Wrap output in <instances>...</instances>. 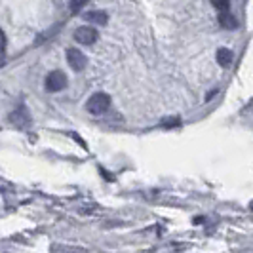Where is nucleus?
Returning <instances> with one entry per match:
<instances>
[{
    "label": "nucleus",
    "mask_w": 253,
    "mask_h": 253,
    "mask_svg": "<svg viewBox=\"0 0 253 253\" xmlns=\"http://www.w3.org/2000/svg\"><path fill=\"white\" fill-rule=\"evenodd\" d=\"M84 17H86V21L95 23V25H105L109 21V15L105 12H101V10H91V12L84 13Z\"/></svg>",
    "instance_id": "obj_6"
},
{
    "label": "nucleus",
    "mask_w": 253,
    "mask_h": 253,
    "mask_svg": "<svg viewBox=\"0 0 253 253\" xmlns=\"http://www.w3.org/2000/svg\"><path fill=\"white\" fill-rule=\"evenodd\" d=\"M217 93H219V89H213L211 93H208V97H206V99H208V101H210V99H213V97H215Z\"/></svg>",
    "instance_id": "obj_10"
},
{
    "label": "nucleus",
    "mask_w": 253,
    "mask_h": 253,
    "mask_svg": "<svg viewBox=\"0 0 253 253\" xmlns=\"http://www.w3.org/2000/svg\"><path fill=\"white\" fill-rule=\"evenodd\" d=\"M69 80H67V75L61 73V71H51L50 75L46 76L44 80V88L50 93H55V91H61V89L67 88Z\"/></svg>",
    "instance_id": "obj_2"
},
{
    "label": "nucleus",
    "mask_w": 253,
    "mask_h": 253,
    "mask_svg": "<svg viewBox=\"0 0 253 253\" xmlns=\"http://www.w3.org/2000/svg\"><path fill=\"white\" fill-rule=\"evenodd\" d=\"M86 6V2H71V12L76 13L78 10H82Z\"/></svg>",
    "instance_id": "obj_9"
},
{
    "label": "nucleus",
    "mask_w": 253,
    "mask_h": 253,
    "mask_svg": "<svg viewBox=\"0 0 253 253\" xmlns=\"http://www.w3.org/2000/svg\"><path fill=\"white\" fill-rule=\"evenodd\" d=\"M67 59H69L71 69L76 71V73H78V71H84V69H86V63H88L86 55L80 50H76V48H69V50H67Z\"/></svg>",
    "instance_id": "obj_4"
},
{
    "label": "nucleus",
    "mask_w": 253,
    "mask_h": 253,
    "mask_svg": "<svg viewBox=\"0 0 253 253\" xmlns=\"http://www.w3.org/2000/svg\"><path fill=\"white\" fill-rule=\"evenodd\" d=\"M219 23H221V27L228 29V31L238 29V19H236V15H234V13H230V12L219 13Z\"/></svg>",
    "instance_id": "obj_5"
},
{
    "label": "nucleus",
    "mask_w": 253,
    "mask_h": 253,
    "mask_svg": "<svg viewBox=\"0 0 253 253\" xmlns=\"http://www.w3.org/2000/svg\"><path fill=\"white\" fill-rule=\"evenodd\" d=\"M213 8L221 10V13L228 12V8H230V2H213Z\"/></svg>",
    "instance_id": "obj_8"
},
{
    "label": "nucleus",
    "mask_w": 253,
    "mask_h": 253,
    "mask_svg": "<svg viewBox=\"0 0 253 253\" xmlns=\"http://www.w3.org/2000/svg\"><path fill=\"white\" fill-rule=\"evenodd\" d=\"M97 38H99V33H97V29H93L91 25H82L75 31V40L78 44H84V46L95 44Z\"/></svg>",
    "instance_id": "obj_3"
},
{
    "label": "nucleus",
    "mask_w": 253,
    "mask_h": 253,
    "mask_svg": "<svg viewBox=\"0 0 253 253\" xmlns=\"http://www.w3.org/2000/svg\"><path fill=\"white\" fill-rule=\"evenodd\" d=\"M232 59H234V55H232V51L228 50V48H219L217 50V63L221 65V67L228 69L232 65Z\"/></svg>",
    "instance_id": "obj_7"
},
{
    "label": "nucleus",
    "mask_w": 253,
    "mask_h": 253,
    "mask_svg": "<svg viewBox=\"0 0 253 253\" xmlns=\"http://www.w3.org/2000/svg\"><path fill=\"white\" fill-rule=\"evenodd\" d=\"M109 107H111V97H109L107 93H103V91L93 93L88 101H86V109H88L89 114L107 113V111H109Z\"/></svg>",
    "instance_id": "obj_1"
}]
</instances>
